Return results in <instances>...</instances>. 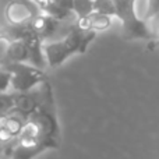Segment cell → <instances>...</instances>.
I'll list each match as a JSON object with an SVG mask.
<instances>
[{
	"label": "cell",
	"instance_id": "1",
	"mask_svg": "<svg viewBox=\"0 0 159 159\" xmlns=\"http://www.w3.org/2000/svg\"><path fill=\"white\" fill-rule=\"evenodd\" d=\"M60 141V124L52 95L27 119L21 134L10 148V159H34L48 149H57Z\"/></svg>",
	"mask_w": 159,
	"mask_h": 159
},
{
	"label": "cell",
	"instance_id": "2",
	"mask_svg": "<svg viewBox=\"0 0 159 159\" xmlns=\"http://www.w3.org/2000/svg\"><path fill=\"white\" fill-rule=\"evenodd\" d=\"M116 6V18L120 20L123 36L129 41L143 39L151 42L154 39L148 21L137 11L138 0H113Z\"/></svg>",
	"mask_w": 159,
	"mask_h": 159
},
{
	"label": "cell",
	"instance_id": "3",
	"mask_svg": "<svg viewBox=\"0 0 159 159\" xmlns=\"http://www.w3.org/2000/svg\"><path fill=\"white\" fill-rule=\"evenodd\" d=\"M2 67L10 71V88L14 92H27V91L34 89L48 80L45 70L32 66L30 63H10Z\"/></svg>",
	"mask_w": 159,
	"mask_h": 159
},
{
	"label": "cell",
	"instance_id": "4",
	"mask_svg": "<svg viewBox=\"0 0 159 159\" xmlns=\"http://www.w3.org/2000/svg\"><path fill=\"white\" fill-rule=\"evenodd\" d=\"M41 13V8L36 6L34 0H10L4 6V20L7 25H27Z\"/></svg>",
	"mask_w": 159,
	"mask_h": 159
},
{
	"label": "cell",
	"instance_id": "5",
	"mask_svg": "<svg viewBox=\"0 0 159 159\" xmlns=\"http://www.w3.org/2000/svg\"><path fill=\"white\" fill-rule=\"evenodd\" d=\"M43 53L46 57V63L49 67L56 69L61 66L69 57L75 55L73 48L64 41L63 38L56 41H48L43 43Z\"/></svg>",
	"mask_w": 159,
	"mask_h": 159
},
{
	"label": "cell",
	"instance_id": "6",
	"mask_svg": "<svg viewBox=\"0 0 159 159\" xmlns=\"http://www.w3.org/2000/svg\"><path fill=\"white\" fill-rule=\"evenodd\" d=\"M67 24H71V22H61V21H59V20H56L55 17L41 11V13L32 20L31 27H32L34 32H35L42 41L48 42V41H50L61 28L66 27Z\"/></svg>",
	"mask_w": 159,
	"mask_h": 159
},
{
	"label": "cell",
	"instance_id": "7",
	"mask_svg": "<svg viewBox=\"0 0 159 159\" xmlns=\"http://www.w3.org/2000/svg\"><path fill=\"white\" fill-rule=\"evenodd\" d=\"M112 18L113 17H110V16H105V14L93 11L92 14L88 16L91 31L99 32V31H105V30H107V28H110L112 27Z\"/></svg>",
	"mask_w": 159,
	"mask_h": 159
},
{
	"label": "cell",
	"instance_id": "8",
	"mask_svg": "<svg viewBox=\"0 0 159 159\" xmlns=\"http://www.w3.org/2000/svg\"><path fill=\"white\" fill-rule=\"evenodd\" d=\"M16 107V92L4 91L0 92V117L11 113Z\"/></svg>",
	"mask_w": 159,
	"mask_h": 159
},
{
	"label": "cell",
	"instance_id": "9",
	"mask_svg": "<svg viewBox=\"0 0 159 159\" xmlns=\"http://www.w3.org/2000/svg\"><path fill=\"white\" fill-rule=\"evenodd\" d=\"M73 13L75 14L77 20L88 17L93 13V0H75Z\"/></svg>",
	"mask_w": 159,
	"mask_h": 159
},
{
	"label": "cell",
	"instance_id": "10",
	"mask_svg": "<svg viewBox=\"0 0 159 159\" xmlns=\"http://www.w3.org/2000/svg\"><path fill=\"white\" fill-rule=\"evenodd\" d=\"M93 11L105 16L116 17V6L113 0H93Z\"/></svg>",
	"mask_w": 159,
	"mask_h": 159
},
{
	"label": "cell",
	"instance_id": "11",
	"mask_svg": "<svg viewBox=\"0 0 159 159\" xmlns=\"http://www.w3.org/2000/svg\"><path fill=\"white\" fill-rule=\"evenodd\" d=\"M149 27H151L152 35H154V39L149 42V49H154V48L159 46V14L155 16L154 18H151L148 21Z\"/></svg>",
	"mask_w": 159,
	"mask_h": 159
},
{
	"label": "cell",
	"instance_id": "12",
	"mask_svg": "<svg viewBox=\"0 0 159 159\" xmlns=\"http://www.w3.org/2000/svg\"><path fill=\"white\" fill-rule=\"evenodd\" d=\"M158 14H159V0H147V8L143 18L145 21H149V20L154 18Z\"/></svg>",
	"mask_w": 159,
	"mask_h": 159
},
{
	"label": "cell",
	"instance_id": "13",
	"mask_svg": "<svg viewBox=\"0 0 159 159\" xmlns=\"http://www.w3.org/2000/svg\"><path fill=\"white\" fill-rule=\"evenodd\" d=\"M50 2H53L55 4H57L59 7L64 8V10L73 11V8H74V2H75V0H50Z\"/></svg>",
	"mask_w": 159,
	"mask_h": 159
},
{
	"label": "cell",
	"instance_id": "14",
	"mask_svg": "<svg viewBox=\"0 0 159 159\" xmlns=\"http://www.w3.org/2000/svg\"><path fill=\"white\" fill-rule=\"evenodd\" d=\"M34 2H35V3H36V6H38V4H41V3L43 2V0H34Z\"/></svg>",
	"mask_w": 159,
	"mask_h": 159
}]
</instances>
